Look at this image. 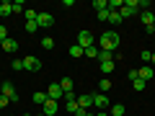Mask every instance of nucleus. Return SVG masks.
<instances>
[{
	"mask_svg": "<svg viewBox=\"0 0 155 116\" xmlns=\"http://www.w3.org/2000/svg\"><path fill=\"white\" fill-rule=\"evenodd\" d=\"M0 47H3L5 52H16V49H18V41H16V39H11V36H8V39H5V41H3Z\"/></svg>",
	"mask_w": 155,
	"mask_h": 116,
	"instance_id": "obj_15",
	"label": "nucleus"
},
{
	"mask_svg": "<svg viewBox=\"0 0 155 116\" xmlns=\"http://www.w3.org/2000/svg\"><path fill=\"white\" fill-rule=\"evenodd\" d=\"M23 16H26V21H36V18H39V13L34 11V8H26V11H23Z\"/></svg>",
	"mask_w": 155,
	"mask_h": 116,
	"instance_id": "obj_20",
	"label": "nucleus"
},
{
	"mask_svg": "<svg viewBox=\"0 0 155 116\" xmlns=\"http://www.w3.org/2000/svg\"><path fill=\"white\" fill-rule=\"evenodd\" d=\"M132 88H134V90H145V80H140V77H137V80L132 83Z\"/></svg>",
	"mask_w": 155,
	"mask_h": 116,
	"instance_id": "obj_29",
	"label": "nucleus"
},
{
	"mask_svg": "<svg viewBox=\"0 0 155 116\" xmlns=\"http://www.w3.org/2000/svg\"><path fill=\"white\" fill-rule=\"evenodd\" d=\"M116 52H106V49H98V62H114Z\"/></svg>",
	"mask_w": 155,
	"mask_h": 116,
	"instance_id": "obj_14",
	"label": "nucleus"
},
{
	"mask_svg": "<svg viewBox=\"0 0 155 116\" xmlns=\"http://www.w3.org/2000/svg\"><path fill=\"white\" fill-rule=\"evenodd\" d=\"M134 13H140L137 0H124V5H122V11H119V16H122V18H129V16H134Z\"/></svg>",
	"mask_w": 155,
	"mask_h": 116,
	"instance_id": "obj_2",
	"label": "nucleus"
},
{
	"mask_svg": "<svg viewBox=\"0 0 155 116\" xmlns=\"http://www.w3.org/2000/svg\"><path fill=\"white\" fill-rule=\"evenodd\" d=\"M23 28H26L28 34H34V31H36L39 26H36V21H26V26H23Z\"/></svg>",
	"mask_w": 155,
	"mask_h": 116,
	"instance_id": "obj_27",
	"label": "nucleus"
},
{
	"mask_svg": "<svg viewBox=\"0 0 155 116\" xmlns=\"http://www.w3.org/2000/svg\"><path fill=\"white\" fill-rule=\"evenodd\" d=\"M60 88L65 90V93H70V90H75V83H72V77H62V80H60Z\"/></svg>",
	"mask_w": 155,
	"mask_h": 116,
	"instance_id": "obj_16",
	"label": "nucleus"
},
{
	"mask_svg": "<svg viewBox=\"0 0 155 116\" xmlns=\"http://www.w3.org/2000/svg\"><path fill=\"white\" fill-rule=\"evenodd\" d=\"M93 8H96V11H104V8H109V0H96Z\"/></svg>",
	"mask_w": 155,
	"mask_h": 116,
	"instance_id": "obj_25",
	"label": "nucleus"
},
{
	"mask_svg": "<svg viewBox=\"0 0 155 116\" xmlns=\"http://www.w3.org/2000/svg\"><path fill=\"white\" fill-rule=\"evenodd\" d=\"M8 103H11V101H8V98H5V95H0V108H5V106H8Z\"/></svg>",
	"mask_w": 155,
	"mask_h": 116,
	"instance_id": "obj_35",
	"label": "nucleus"
},
{
	"mask_svg": "<svg viewBox=\"0 0 155 116\" xmlns=\"http://www.w3.org/2000/svg\"><path fill=\"white\" fill-rule=\"evenodd\" d=\"M78 47H83V49L93 47V34H91L88 28H83V31H78Z\"/></svg>",
	"mask_w": 155,
	"mask_h": 116,
	"instance_id": "obj_3",
	"label": "nucleus"
},
{
	"mask_svg": "<svg viewBox=\"0 0 155 116\" xmlns=\"http://www.w3.org/2000/svg\"><path fill=\"white\" fill-rule=\"evenodd\" d=\"M23 70H31V72H39L41 70V62L36 57H23Z\"/></svg>",
	"mask_w": 155,
	"mask_h": 116,
	"instance_id": "obj_8",
	"label": "nucleus"
},
{
	"mask_svg": "<svg viewBox=\"0 0 155 116\" xmlns=\"http://www.w3.org/2000/svg\"><path fill=\"white\" fill-rule=\"evenodd\" d=\"M41 47H44V49H54V39H52V36H44V39H41Z\"/></svg>",
	"mask_w": 155,
	"mask_h": 116,
	"instance_id": "obj_21",
	"label": "nucleus"
},
{
	"mask_svg": "<svg viewBox=\"0 0 155 116\" xmlns=\"http://www.w3.org/2000/svg\"><path fill=\"white\" fill-rule=\"evenodd\" d=\"M78 106L85 111H91V106H93V95L91 93H83V95H78Z\"/></svg>",
	"mask_w": 155,
	"mask_h": 116,
	"instance_id": "obj_10",
	"label": "nucleus"
},
{
	"mask_svg": "<svg viewBox=\"0 0 155 116\" xmlns=\"http://www.w3.org/2000/svg\"><path fill=\"white\" fill-rule=\"evenodd\" d=\"M109 106H111V103H109V98H106L104 93H96V95H93V108H96V111H104V108H109Z\"/></svg>",
	"mask_w": 155,
	"mask_h": 116,
	"instance_id": "obj_6",
	"label": "nucleus"
},
{
	"mask_svg": "<svg viewBox=\"0 0 155 116\" xmlns=\"http://www.w3.org/2000/svg\"><path fill=\"white\" fill-rule=\"evenodd\" d=\"M5 39H8V28H5V26H0V44H3Z\"/></svg>",
	"mask_w": 155,
	"mask_h": 116,
	"instance_id": "obj_31",
	"label": "nucleus"
},
{
	"mask_svg": "<svg viewBox=\"0 0 155 116\" xmlns=\"http://www.w3.org/2000/svg\"><path fill=\"white\" fill-rule=\"evenodd\" d=\"M111 88V83H109V80H106V77H104V80H101V83H98V90H109Z\"/></svg>",
	"mask_w": 155,
	"mask_h": 116,
	"instance_id": "obj_30",
	"label": "nucleus"
},
{
	"mask_svg": "<svg viewBox=\"0 0 155 116\" xmlns=\"http://www.w3.org/2000/svg\"><path fill=\"white\" fill-rule=\"evenodd\" d=\"M98 47L106 49V52H116V49H119V31H114V28L104 31L101 39H98Z\"/></svg>",
	"mask_w": 155,
	"mask_h": 116,
	"instance_id": "obj_1",
	"label": "nucleus"
},
{
	"mask_svg": "<svg viewBox=\"0 0 155 116\" xmlns=\"http://www.w3.org/2000/svg\"><path fill=\"white\" fill-rule=\"evenodd\" d=\"M36 26H39V28H52V26H54V18H52L49 13H39Z\"/></svg>",
	"mask_w": 155,
	"mask_h": 116,
	"instance_id": "obj_7",
	"label": "nucleus"
},
{
	"mask_svg": "<svg viewBox=\"0 0 155 116\" xmlns=\"http://www.w3.org/2000/svg\"><path fill=\"white\" fill-rule=\"evenodd\" d=\"M47 95H49V98H52V101H60V98H62V95H65V90H62V88H60V83H52V85H49V88H47Z\"/></svg>",
	"mask_w": 155,
	"mask_h": 116,
	"instance_id": "obj_9",
	"label": "nucleus"
},
{
	"mask_svg": "<svg viewBox=\"0 0 155 116\" xmlns=\"http://www.w3.org/2000/svg\"><path fill=\"white\" fill-rule=\"evenodd\" d=\"M13 70H23V60H13Z\"/></svg>",
	"mask_w": 155,
	"mask_h": 116,
	"instance_id": "obj_34",
	"label": "nucleus"
},
{
	"mask_svg": "<svg viewBox=\"0 0 155 116\" xmlns=\"http://www.w3.org/2000/svg\"><path fill=\"white\" fill-rule=\"evenodd\" d=\"M0 95H5L11 103H18V93H16V88H13V83H3V88H0Z\"/></svg>",
	"mask_w": 155,
	"mask_h": 116,
	"instance_id": "obj_4",
	"label": "nucleus"
},
{
	"mask_svg": "<svg viewBox=\"0 0 155 116\" xmlns=\"http://www.w3.org/2000/svg\"><path fill=\"white\" fill-rule=\"evenodd\" d=\"M11 13H13V3H8V0L0 3V16H11Z\"/></svg>",
	"mask_w": 155,
	"mask_h": 116,
	"instance_id": "obj_18",
	"label": "nucleus"
},
{
	"mask_svg": "<svg viewBox=\"0 0 155 116\" xmlns=\"http://www.w3.org/2000/svg\"><path fill=\"white\" fill-rule=\"evenodd\" d=\"M47 101H49V95H47V90H36V93H34V103H36V106H44Z\"/></svg>",
	"mask_w": 155,
	"mask_h": 116,
	"instance_id": "obj_13",
	"label": "nucleus"
},
{
	"mask_svg": "<svg viewBox=\"0 0 155 116\" xmlns=\"http://www.w3.org/2000/svg\"><path fill=\"white\" fill-rule=\"evenodd\" d=\"M41 114H44V116H54V114H57V101L49 98L44 106H41Z\"/></svg>",
	"mask_w": 155,
	"mask_h": 116,
	"instance_id": "obj_12",
	"label": "nucleus"
},
{
	"mask_svg": "<svg viewBox=\"0 0 155 116\" xmlns=\"http://www.w3.org/2000/svg\"><path fill=\"white\" fill-rule=\"evenodd\" d=\"M96 116H106V114H104V111H98V114H96Z\"/></svg>",
	"mask_w": 155,
	"mask_h": 116,
	"instance_id": "obj_37",
	"label": "nucleus"
},
{
	"mask_svg": "<svg viewBox=\"0 0 155 116\" xmlns=\"http://www.w3.org/2000/svg\"><path fill=\"white\" fill-rule=\"evenodd\" d=\"M124 111H127V108H124L122 103H114V106H111V116H124Z\"/></svg>",
	"mask_w": 155,
	"mask_h": 116,
	"instance_id": "obj_19",
	"label": "nucleus"
},
{
	"mask_svg": "<svg viewBox=\"0 0 155 116\" xmlns=\"http://www.w3.org/2000/svg\"><path fill=\"white\" fill-rule=\"evenodd\" d=\"M114 65H116V62H101V72H106V75L114 72Z\"/></svg>",
	"mask_w": 155,
	"mask_h": 116,
	"instance_id": "obj_22",
	"label": "nucleus"
},
{
	"mask_svg": "<svg viewBox=\"0 0 155 116\" xmlns=\"http://www.w3.org/2000/svg\"><path fill=\"white\" fill-rule=\"evenodd\" d=\"M83 54H85L83 47H78V44H72V47H70V57H72V60H78V57H83Z\"/></svg>",
	"mask_w": 155,
	"mask_h": 116,
	"instance_id": "obj_17",
	"label": "nucleus"
},
{
	"mask_svg": "<svg viewBox=\"0 0 155 116\" xmlns=\"http://www.w3.org/2000/svg\"><path fill=\"white\" fill-rule=\"evenodd\" d=\"M85 57H96V60H98V47H88V49H85Z\"/></svg>",
	"mask_w": 155,
	"mask_h": 116,
	"instance_id": "obj_24",
	"label": "nucleus"
},
{
	"mask_svg": "<svg viewBox=\"0 0 155 116\" xmlns=\"http://www.w3.org/2000/svg\"><path fill=\"white\" fill-rule=\"evenodd\" d=\"M140 57H142V62H145V65H147V62H150V57H153V52L142 49V52H140Z\"/></svg>",
	"mask_w": 155,
	"mask_h": 116,
	"instance_id": "obj_28",
	"label": "nucleus"
},
{
	"mask_svg": "<svg viewBox=\"0 0 155 116\" xmlns=\"http://www.w3.org/2000/svg\"><path fill=\"white\" fill-rule=\"evenodd\" d=\"M36 116H44V114H36Z\"/></svg>",
	"mask_w": 155,
	"mask_h": 116,
	"instance_id": "obj_40",
	"label": "nucleus"
},
{
	"mask_svg": "<svg viewBox=\"0 0 155 116\" xmlns=\"http://www.w3.org/2000/svg\"><path fill=\"white\" fill-rule=\"evenodd\" d=\"M85 116H96V114H93V111H85Z\"/></svg>",
	"mask_w": 155,
	"mask_h": 116,
	"instance_id": "obj_36",
	"label": "nucleus"
},
{
	"mask_svg": "<svg viewBox=\"0 0 155 116\" xmlns=\"http://www.w3.org/2000/svg\"><path fill=\"white\" fill-rule=\"evenodd\" d=\"M13 11L18 13V11H26V8H23V3H21V0H16V3H13Z\"/></svg>",
	"mask_w": 155,
	"mask_h": 116,
	"instance_id": "obj_33",
	"label": "nucleus"
},
{
	"mask_svg": "<svg viewBox=\"0 0 155 116\" xmlns=\"http://www.w3.org/2000/svg\"><path fill=\"white\" fill-rule=\"evenodd\" d=\"M96 13H98V21H109V8H104V11H96Z\"/></svg>",
	"mask_w": 155,
	"mask_h": 116,
	"instance_id": "obj_26",
	"label": "nucleus"
},
{
	"mask_svg": "<svg viewBox=\"0 0 155 116\" xmlns=\"http://www.w3.org/2000/svg\"><path fill=\"white\" fill-rule=\"evenodd\" d=\"M137 72H140V80H145V83H147V80H153V75H155V70H153L150 65H142Z\"/></svg>",
	"mask_w": 155,
	"mask_h": 116,
	"instance_id": "obj_11",
	"label": "nucleus"
},
{
	"mask_svg": "<svg viewBox=\"0 0 155 116\" xmlns=\"http://www.w3.org/2000/svg\"><path fill=\"white\" fill-rule=\"evenodd\" d=\"M153 31H155V23H153Z\"/></svg>",
	"mask_w": 155,
	"mask_h": 116,
	"instance_id": "obj_39",
	"label": "nucleus"
},
{
	"mask_svg": "<svg viewBox=\"0 0 155 116\" xmlns=\"http://www.w3.org/2000/svg\"><path fill=\"white\" fill-rule=\"evenodd\" d=\"M23 116H31V114H23Z\"/></svg>",
	"mask_w": 155,
	"mask_h": 116,
	"instance_id": "obj_41",
	"label": "nucleus"
},
{
	"mask_svg": "<svg viewBox=\"0 0 155 116\" xmlns=\"http://www.w3.org/2000/svg\"><path fill=\"white\" fill-rule=\"evenodd\" d=\"M127 77H129V80H132V83H134V80H137V77H140V72H137V70H129V72H127Z\"/></svg>",
	"mask_w": 155,
	"mask_h": 116,
	"instance_id": "obj_32",
	"label": "nucleus"
},
{
	"mask_svg": "<svg viewBox=\"0 0 155 116\" xmlns=\"http://www.w3.org/2000/svg\"><path fill=\"white\" fill-rule=\"evenodd\" d=\"M140 18H142V26L147 34H153V23H155V13L153 11H142L140 13Z\"/></svg>",
	"mask_w": 155,
	"mask_h": 116,
	"instance_id": "obj_5",
	"label": "nucleus"
},
{
	"mask_svg": "<svg viewBox=\"0 0 155 116\" xmlns=\"http://www.w3.org/2000/svg\"><path fill=\"white\" fill-rule=\"evenodd\" d=\"M122 21H124V18L119 16V13H114V11L109 13V23H114V26H116V23H122Z\"/></svg>",
	"mask_w": 155,
	"mask_h": 116,
	"instance_id": "obj_23",
	"label": "nucleus"
},
{
	"mask_svg": "<svg viewBox=\"0 0 155 116\" xmlns=\"http://www.w3.org/2000/svg\"><path fill=\"white\" fill-rule=\"evenodd\" d=\"M150 62H155V52H153V57H150Z\"/></svg>",
	"mask_w": 155,
	"mask_h": 116,
	"instance_id": "obj_38",
	"label": "nucleus"
}]
</instances>
